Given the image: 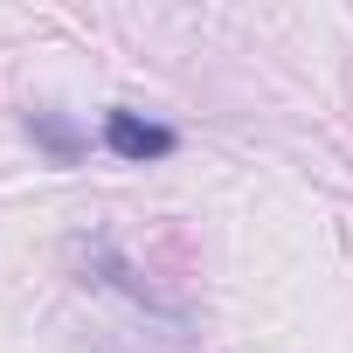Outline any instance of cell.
Segmentation results:
<instances>
[{
    "instance_id": "6da1fadb",
    "label": "cell",
    "mask_w": 353,
    "mask_h": 353,
    "mask_svg": "<svg viewBox=\"0 0 353 353\" xmlns=\"http://www.w3.org/2000/svg\"><path fill=\"white\" fill-rule=\"evenodd\" d=\"M70 263H77V277L83 284H104V291H125L132 305H145V312H159V319H173V325H181V305H166L125 256H118V243L111 236H70Z\"/></svg>"
},
{
    "instance_id": "7a4b0ae2",
    "label": "cell",
    "mask_w": 353,
    "mask_h": 353,
    "mask_svg": "<svg viewBox=\"0 0 353 353\" xmlns=\"http://www.w3.org/2000/svg\"><path fill=\"white\" fill-rule=\"evenodd\" d=\"M104 145H111L118 159L145 166V159H166L173 145H181V132L159 125V118H139V111H104Z\"/></svg>"
},
{
    "instance_id": "3957f363",
    "label": "cell",
    "mask_w": 353,
    "mask_h": 353,
    "mask_svg": "<svg viewBox=\"0 0 353 353\" xmlns=\"http://www.w3.org/2000/svg\"><path fill=\"white\" fill-rule=\"evenodd\" d=\"M28 139H35L56 166H77V159H83V132H77L63 111H28Z\"/></svg>"
}]
</instances>
